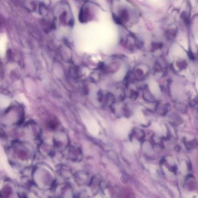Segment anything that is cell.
I'll return each mask as SVG.
<instances>
[{"label": "cell", "mask_w": 198, "mask_h": 198, "mask_svg": "<svg viewBox=\"0 0 198 198\" xmlns=\"http://www.w3.org/2000/svg\"><path fill=\"white\" fill-rule=\"evenodd\" d=\"M181 17L186 23H188V18L186 12L183 11L181 15Z\"/></svg>", "instance_id": "8992f818"}, {"label": "cell", "mask_w": 198, "mask_h": 198, "mask_svg": "<svg viewBox=\"0 0 198 198\" xmlns=\"http://www.w3.org/2000/svg\"><path fill=\"white\" fill-rule=\"evenodd\" d=\"M185 145L187 149L191 150L192 148H194L197 145V143L196 140H194L192 141L187 142V143L186 142Z\"/></svg>", "instance_id": "5b68a950"}, {"label": "cell", "mask_w": 198, "mask_h": 198, "mask_svg": "<svg viewBox=\"0 0 198 198\" xmlns=\"http://www.w3.org/2000/svg\"><path fill=\"white\" fill-rule=\"evenodd\" d=\"M96 4L87 1L84 2L79 10L78 19L82 23H86L92 21L95 17Z\"/></svg>", "instance_id": "6da1fadb"}, {"label": "cell", "mask_w": 198, "mask_h": 198, "mask_svg": "<svg viewBox=\"0 0 198 198\" xmlns=\"http://www.w3.org/2000/svg\"><path fill=\"white\" fill-rule=\"evenodd\" d=\"M75 1H78V2H85L88 0H75Z\"/></svg>", "instance_id": "8fae6325"}, {"label": "cell", "mask_w": 198, "mask_h": 198, "mask_svg": "<svg viewBox=\"0 0 198 198\" xmlns=\"http://www.w3.org/2000/svg\"><path fill=\"white\" fill-rule=\"evenodd\" d=\"M84 123L88 131L91 134L93 135H96L99 132L98 125L95 120L91 117H87L84 118Z\"/></svg>", "instance_id": "3957f363"}, {"label": "cell", "mask_w": 198, "mask_h": 198, "mask_svg": "<svg viewBox=\"0 0 198 198\" xmlns=\"http://www.w3.org/2000/svg\"><path fill=\"white\" fill-rule=\"evenodd\" d=\"M119 18L123 22L124 21H127L129 19V14L127 10L126 9L121 10L119 12Z\"/></svg>", "instance_id": "277c9868"}, {"label": "cell", "mask_w": 198, "mask_h": 198, "mask_svg": "<svg viewBox=\"0 0 198 198\" xmlns=\"http://www.w3.org/2000/svg\"><path fill=\"white\" fill-rule=\"evenodd\" d=\"M174 173H176L177 171V168L176 166H173L171 168V170Z\"/></svg>", "instance_id": "ba28073f"}, {"label": "cell", "mask_w": 198, "mask_h": 198, "mask_svg": "<svg viewBox=\"0 0 198 198\" xmlns=\"http://www.w3.org/2000/svg\"><path fill=\"white\" fill-rule=\"evenodd\" d=\"M174 148H175V151H179L181 149L180 147L178 145L176 146Z\"/></svg>", "instance_id": "9c48e42d"}, {"label": "cell", "mask_w": 198, "mask_h": 198, "mask_svg": "<svg viewBox=\"0 0 198 198\" xmlns=\"http://www.w3.org/2000/svg\"><path fill=\"white\" fill-rule=\"evenodd\" d=\"M6 55H7V58L8 60L11 61L12 59L13 52L11 49L7 50V53H6Z\"/></svg>", "instance_id": "52a82bcc"}, {"label": "cell", "mask_w": 198, "mask_h": 198, "mask_svg": "<svg viewBox=\"0 0 198 198\" xmlns=\"http://www.w3.org/2000/svg\"><path fill=\"white\" fill-rule=\"evenodd\" d=\"M188 165V170H191V167H192L191 163H189Z\"/></svg>", "instance_id": "30bf717a"}, {"label": "cell", "mask_w": 198, "mask_h": 198, "mask_svg": "<svg viewBox=\"0 0 198 198\" xmlns=\"http://www.w3.org/2000/svg\"><path fill=\"white\" fill-rule=\"evenodd\" d=\"M65 4V6L62 4L61 6V9L59 13L57 14V17L54 16L56 22L58 20L61 25L63 26L73 27L74 24V19L72 13L70 10V7L68 5Z\"/></svg>", "instance_id": "7a4b0ae2"}]
</instances>
